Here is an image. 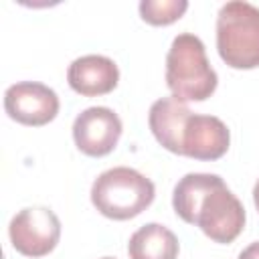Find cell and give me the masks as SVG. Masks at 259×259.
<instances>
[{
    "label": "cell",
    "mask_w": 259,
    "mask_h": 259,
    "mask_svg": "<svg viewBox=\"0 0 259 259\" xmlns=\"http://www.w3.org/2000/svg\"><path fill=\"white\" fill-rule=\"evenodd\" d=\"M172 206L184 223L196 225L214 243H233L245 227V208L219 174L182 176L174 186Z\"/></svg>",
    "instance_id": "6da1fadb"
},
{
    "label": "cell",
    "mask_w": 259,
    "mask_h": 259,
    "mask_svg": "<svg viewBox=\"0 0 259 259\" xmlns=\"http://www.w3.org/2000/svg\"><path fill=\"white\" fill-rule=\"evenodd\" d=\"M219 77L206 59L204 42L192 32L174 36L166 55V85L172 97L186 101H204L217 89Z\"/></svg>",
    "instance_id": "7a4b0ae2"
},
{
    "label": "cell",
    "mask_w": 259,
    "mask_h": 259,
    "mask_svg": "<svg viewBox=\"0 0 259 259\" xmlns=\"http://www.w3.org/2000/svg\"><path fill=\"white\" fill-rule=\"evenodd\" d=\"M156 196L154 182L142 172L115 166L101 172L91 186L93 206L107 219L127 221L146 210Z\"/></svg>",
    "instance_id": "3957f363"
},
{
    "label": "cell",
    "mask_w": 259,
    "mask_h": 259,
    "mask_svg": "<svg viewBox=\"0 0 259 259\" xmlns=\"http://www.w3.org/2000/svg\"><path fill=\"white\" fill-rule=\"evenodd\" d=\"M217 49L233 69L259 67V8L245 0H231L217 16Z\"/></svg>",
    "instance_id": "277c9868"
},
{
    "label": "cell",
    "mask_w": 259,
    "mask_h": 259,
    "mask_svg": "<svg viewBox=\"0 0 259 259\" xmlns=\"http://www.w3.org/2000/svg\"><path fill=\"white\" fill-rule=\"evenodd\" d=\"M8 235L18 253L42 257L57 247L61 239V221L47 206H26L12 217Z\"/></svg>",
    "instance_id": "5b68a950"
},
{
    "label": "cell",
    "mask_w": 259,
    "mask_h": 259,
    "mask_svg": "<svg viewBox=\"0 0 259 259\" xmlns=\"http://www.w3.org/2000/svg\"><path fill=\"white\" fill-rule=\"evenodd\" d=\"M4 109L10 119L22 125H45L59 113L57 93L38 81H20L6 89Z\"/></svg>",
    "instance_id": "8992f818"
},
{
    "label": "cell",
    "mask_w": 259,
    "mask_h": 259,
    "mask_svg": "<svg viewBox=\"0 0 259 259\" xmlns=\"http://www.w3.org/2000/svg\"><path fill=\"white\" fill-rule=\"evenodd\" d=\"M121 119L109 107H87L73 121V140L75 146L93 158L107 156L119 142Z\"/></svg>",
    "instance_id": "52a82bcc"
},
{
    "label": "cell",
    "mask_w": 259,
    "mask_h": 259,
    "mask_svg": "<svg viewBox=\"0 0 259 259\" xmlns=\"http://www.w3.org/2000/svg\"><path fill=\"white\" fill-rule=\"evenodd\" d=\"M231 144L229 127L214 115L192 113L182 132V156L194 160H219Z\"/></svg>",
    "instance_id": "ba28073f"
},
{
    "label": "cell",
    "mask_w": 259,
    "mask_h": 259,
    "mask_svg": "<svg viewBox=\"0 0 259 259\" xmlns=\"http://www.w3.org/2000/svg\"><path fill=\"white\" fill-rule=\"evenodd\" d=\"M67 81L71 89L85 97L105 95L117 87L119 69L115 61L103 55H83L75 59L67 69Z\"/></svg>",
    "instance_id": "9c48e42d"
},
{
    "label": "cell",
    "mask_w": 259,
    "mask_h": 259,
    "mask_svg": "<svg viewBox=\"0 0 259 259\" xmlns=\"http://www.w3.org/2000/svg\"><path fill=\"white\" fill-rule=\"evenodd\" d=\"M190 115L192 111L186 107V103L174 97H162L152 103L148 113V123L162 148L182 156V132Z\"/></svg>",
    "instance_id": "30bf717a"
},
{
    "label": "cell",
    "mask_w": 259,
    "mask_h": 259,
    "mask_svg": "<svg viewBox=\"0 0 259 259\" xmlns=\"http://www.w3.org/2000/svg\"><path fill=\"white\" fill-rule=\"evenodd\" d=\"M178 249L180 245L176 235L160 223L140 227L127 243L130 259H176Z\"/></svg>",
    "instance_id": "8fae6325"
},
{
    "label": "cell",
    "mask_w": 259,
    "mask_h": 259,
    "mask_svg": "<svg viewBox=\"0 0 259 259\" xmlns=\"http://www.w3.org/2000/svg\"><path fill=\"white\" fill-rule=\"evenodd\" d=\"M188 8L186 0H142L140 16L154 26H166L178 20Z\"/></svg>",
    "instance_id": "7c38bea8"
},
{
    "label": "cell",
    "mask_w": 259,
    "mask_h": 259,
    "mask_svg": "<svg viewBox=\"0 0 259 259\" xmlns=\"http://www.w3.org/2000/svg\"><path fill=\"white\" fill-rule=\"evenodd\" d=\"M239 259H259V241H255L249 247H245L239 253Z\"/></svg>",
    "instance_id": "4fadbf2b"
},
{
    "label": "cell",
    "mask_w": 259,
    "mask_h": 259,
    "mask_svg": "<svg viewBox=\"0 0 259 259\" xmlns=\"http://www.w3.org/2000/svg\"><path fill=\"white\" fill-rule=\"evenodd\" d=\"M253 202H255V208H257V212H259V180H257L255 186H253Z\"/></svg>",
    "instance_id": "5bb4252c"
},
{
    "label": "cell",
    "mask_w": 259,
    "mask_h": 259,
    "mask_svg": "<svg viewBox=\"0 0 259 259\" xmlns=\"http://www.w3.org/2000/svg\"><path fill=\"white\" fill-rule=\"evenodd\" d=\"M101 259H113V257H101Z\"/></svg>",
    "instance_id": "9a60e30c"
}]
</instances>
